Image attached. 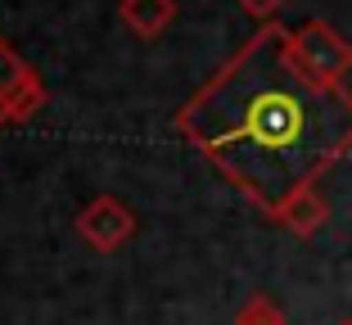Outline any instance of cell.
Returning a JSON list of instances; mask_svg holds the SVG:
<instances>
[{"label": "cell", "mask_w": 352, "mask_h": 325, "mask_svg": "<svg viewBox=\"0 0 352 325\" xmlns=\"http://www.w3.org/2000/svg\"><path fill=\"white\" fill-rule=\"evenodd\" d=\"M235 325H289L285 321V312L276 307V298H267V294H253L249 303L235 312Z\"/></svg>", "instance_id": "52a82bcc"}, {"label": "cell", "mask_w": 352, "mask_h": 325, "mask_svg": "<svg viewBox=\"0 0 352 325\" xmlns=\"http://www.w3.org/2000/svg\"><path fill=\"white\" fill-rule=\"evenodd\" d=\"M135 226H140V217H135L118 194H95V199L77 212V235H82L95 253H118L122 244H131Z\"/></svg>", "instance_id": "277c9868"}, {"label": "cell", "mask_w": 352, "mask_h": 325, "mask_svg": "<svg viewBox=\"0 0 352 325\" xmlns=\"http://www.w3.org/2000/svg\"><path fill=\"white\" fill-rule=\"evenodd\" d=\"M45 100H50V91H45L41 73L0 36V131L32 122L45 109Z\"/></svg>", "instance_id": "3957f363"}, {"label": "cell", "mask_w": 352, "mask_h": 325, "mask_svg": "<svg viewBox=\"0 0 352 325\" xmlns=\"http://www.w3.org/2000/svg\"><path fill=\"white\" fill-rule=\"evenodd\" d=\"M343 325H352V321H343Z\"/></svg>", "instance_id": "9c48e42d"}, {"label": "cell", "mask_w": 352, "mask_h": 325, "mask_svg": "<svg viewBox=\"0 0 352 325\" xmlns=\"http://www.w3.org/2000/svg\"><path fill=\"white\" fill-rule=\"evenodd\" d=\"M289 59L298 63L302 77L321 86H343V77L352 73V45L325 19H307L289 27Z\"/></svg>", "instance_id": "7a4b0ae2"}, {"label": "cell", "mask_w": 352, "mask_h": 325, "mask_svg": "<svg viewBox=\"0 0 352 325\" xmlns=\"http://www.w3.org/2000/svg\"><path fill=\"white\" fill-rule=\"evenodd\" d=\"M118 23L140 41H158L176 23V0H118Z\"/></svg>", "instance_id": "8992f818"}, {"label": "cell", "mask_w": 352, "mask_h": 325, "mask_svg": "<svg viewBox=\"0 0 352 325\" xmlns=\"http://www.w3.org/2000/svg\"><path fill=\"white\" fill-rule=\"evenodd\" d=\"M325 221H330V203H325V194L316 186L298 190V194H289L285 199V208L276 212V226H285V231H294L298 240H311V235L325 231Z\"/></svg>", "instance_id": "5b68a950"}, {"label": "cell", "mask_w": 352, "mask_h": 325, "mask_svg": "<svg viewBox=\"0 0 352 325\" xmlns=\"http://www.w3.org/2000/svg\"><path fill=\"white\" fill-rule=\"evenodd\" d=\"M176 136L267 221L352 154V91L321 86L289 59V27L262 23L186 104Z\"/></svg>", "instance_id": "6da1fadb"}, {"label": "cell", "mask_w": 352, "mask_h": 325, "mask_svg": "<svg viewBox=\"0 0 352 325\" xmlns=\"http://www.w3.org/2000/svg\"><path fill=\"white\" fill-rule=\"evenodd\" d=\"M285 5H289V0H239V10L253 14V19H262V23H271Z\"/></svg>", "instance_id": "ba28073f"}]
</instances>
